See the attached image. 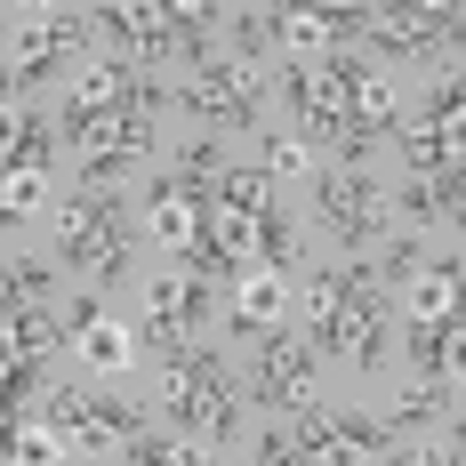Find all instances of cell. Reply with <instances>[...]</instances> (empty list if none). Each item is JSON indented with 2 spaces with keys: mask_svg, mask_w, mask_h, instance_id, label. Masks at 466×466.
I'll return each instance as SVG.
<instances>
[{
  "mask_svg": "<svg viewBox=\"0 0 466 466\" xmlns=\"http://www.w3.org/2000/svg\"><path fill=\"white\" fill-rule=\"evenodd\" d=\"M41 161H48V137L33 129V105H8V153H0V169H8V177H16V169L41 177Z\"/></svg>",
  "mask_w": 466,
  "mask_h": 466,
  "instance_id": "obj_21",
  "label": "cell"
},
{
  "mask_svg": "<svg viewBox=\"0 0 466 466\" xmlns=\"http://www.w3.org/2000/svg\"><path fill=\"white\" fill-rule=\"evenodd\" d=\"M161 419L201 434V442H233V378L218 370V354L177 346L161 370Z\"/></svg>",
  "mask_w": 466,
  "mask_h": 466,
  "instance_id": "obj_2",
  "label": "cell"
},
{
  "mask_svg": "<svg viewBox=\"0 0 466 466\" xmlns=\"http://www.w3.org/2000/svg\"><path fill=\"white\" fill-rule=\"evenodd\" d=\"M281 306H289L281 281L274 274H249L241 289H233V329H241V338H266V329H281Z\"/></svg>",
  "mask_w": 466,
  "mask_h": 466,
  "instance_id": "obj_18",
  "label": "cell"
},
{
  "mask_svg": "<svg viewBox=\"0 0 466 466\" xmlns=\"http://www.w3.org/2000/svg\"><path fill=\"white\" fill-rule=\"evenodd\" d=\"M73 338H81V362H96V370H121V362H129V338L105 322V306H96V298L73 306Z\"/></svg>",
  "mask_w": 466,
  "mask_h": 466,
  "instance_id": "obj_17",
  "label": "cell"
},
{
  "mask_svg": "<svg viewBox=\"0 0 466 466\" xmlns=\"http://www.w3.org/2000/svg\"><path fill=\"white\" fill-rule=\"evenodd\" d=\"M56 249H65L81 274L113 281L121 266H129V233H121V209H113V201H96V193L65 201V209H56Z\"/></svg>",
  "mask_w": 466,
  "mask_h": 466,
  "instance_id": "obj_4",
  "label": "cell"
},
{
  "mask_svg": "<svg viewBox=\"0 0 466 466\" xmlns=\"http://www.w3.org/2000/svg\"><path fill=\"white\" fill-rule=\"evenodd\" d=\"M56 451H65L56 434H16V442H8V459H56Z\"/></svg>",
  "mask_w": 466,
  "mask_h": 466,
  "instance_id": "obj_26",
  "label": "cell"
},
{
  "mask_svg": "<svg viewBox=\"0 0 466 466\" xmlns=\"http://www.w3.org/2000/svg\"><path fill=\"white\" fill-rule=\"evenodd\" d=\"M378 451H394V434L386 419H362V410H329L289 434V459H378Z\"/></svg>",
  "mask_w": 466,
  "mask_h": 466,
  "instance_id": "obj_11",
  "label": "cell"
},
{
  "mask_svg": "<svg viewBox=\"0 0 466 466\" xmlns=\"http://www.w3.org/2000/svg\"><path fill=\"white\" fill-rule=\"evenodd\" d=\"M8 306H48V266L16 258V266H8Z\"/></svg>",
  "mask_w": 466,
  "mask_h": 466,
  "instance_id": "obj_24",
  "label": "cell"
},
{
  "mask_svg": "<svg viewBox=\"0 0 466 466\" xmlns=\"http://www.w3.org/2000/svg\"><path fill=\"white\" fill-rule=\"evenodd\" d=\"M209 201H218L226 218H274V186H266V169H218Z\"/></svg>",
  "mask_w": 466,
  "mask_h": 466,
  "instance_id": "obj_20",
  "label": "cell"
},
{
  "mask_svg": "<svg viewBox=\"0 0 466 466\" xmlns=\"http://www.w3.org/2000/svg\"><path fill=\"white\" fill-rule=\"evenodd\" d=\"M314 386H322L314 354H306L298 338L266 329V338H258V362H249V394H258L266 410H306V402H314Z\"/></svg>",
  "mask_w": 466,
  "mask_h": 466,
  "instance_id": "obj_9",
  "label": "cell"
},
{
  "mask_svg": "<svg viewBox=\"0 0 466 466\" xmlns=\"http://www.w3.org/2000/svg\"><path fill=\"white\" fill-rule=\"evenodd\" d=\"M306 322H314V346L338 354L346 370H378L386 362V298H378L370 266H329V274H314Z\"/></svg>",
  "mask_w": 466,
  "mask_h": 466,
  "instance_id": "obj_1",
  "label": "cell"
},
{
  "mask_svg": "<svg viewBox=\"0 0 466 466\" xmlns=\"http://www.w3.org/2000/svg\"><path fill=\"white\" fill-rule=\"evenodd\" d=\"M33 201H41V177H25V169H16V177H8V218H25Z\"/></svg>",
  "mask_w": 466,
  "mask_h": 466,
  "instance_id": "obj_27",
  "label": "cell"
},
{
  "mask_svg": "<svg viewBox=\"0 0 466 466\" xmlns=\"http://www.w3.org/2000/svg\"><path fill=\"white\" fill-rule=\"evenodd\" d=\"M48 354H56V322H48V306H8V386L25 394L33 370H41Z\"/></svg>",
  "mask_w": 466,
  "mask_h": 466,
  "instance_id": "obj_14",
  "label": "cell"
},
{
  "mask_svg": "<svg viewBox=\"0 0 466 466\" xmlns=\"http://www.w3.org/2000/svg\"><path fill=\"white\" fill-rule=\"evenodd\" d=\"M41 410H48V426H65L73 451H129V442H137V410L105 402V394H89V386H56Z\"/></svg>",
  "mask_w": 466,
  "mask_h": 466,
  "instance_id": "obj_8",
  "label": "cell"
},
{
  "mask_svg": "<svg viewBox=\"0 0 466 466\" xmlns=\"http://www.w3.org/2000/svg\"><path fill=\"white\" fill-rule=\"evenodd\" d=\"M137 161H153V121L145 113H105L89 137H81V169H89L96 186L121 177V169H137Z\"/></svg>",
  "mask_w": 466,
  "mask_h": 466,
  "instance_id": "obj_12",
  "label": "cell"
},
{
  "mask_svg": "<svg viewBox=\"0 0 466 466\" xmlns=\"http://www.w3.org/2000/svg\"><path fill=\"white\" fill-rule=\"evenodd\" d=\"M96 33L129 41L137 56H169V48H186V33H177V8H96Z\"/></svg>",
  "mask_w": 466,
  "mask_h": 466,
  "instance_id": "obj_13",
  "label": "cell"
},
{
  "mask_svg": "<svg viewBox=\"0 0 466 466\" xmlns=\"http://www.w3.org/2000/svg\"><path fill=\"white\" fill-rule=\"evenodd\" d=\"M274 33H281V16H266V8H241V16H233V48H241V56H258Z\"/></svg>",
  "mask_w": 466,
  "mask_h": 466,
  "instance_id": "obj_25",
  "label": "cell"
},
{
  "mask_svg": "<svg viewBox=\"0 0 466 466\" xmlns=\"http://www.w3.org/2000/svg\"><path fill=\"white\" fill-rule=\"evenodd\" d=\"M434 33H442V16H370L362 25V41H378L386 56H434Z\"/></svg>",
  "mask_w": 466,
  "mask_h": 466,
  "instance_id": "obj_19",
  "label": "cell"
},
{
  "mask_svg": "<svg viewBox=\"0 0 466 466\" xmlns=\"http://www.w3.org/2000/svg\"><path fill=\"white\" fill-rule=\"evenodd\" d=\"M65 48H73V25H25L16 33V96L33 89V81H48L65 65Z\"/></svg>",
  "mask_w": 466,
  "mask_h": 466,
  "instance_id": "obj_16",
  "label": "cell"
},
{
  "mask_svg": "<svg viewBox=\"0 0 466 466\" xmlns=\"http://www.w3.org/2000/svg\"><path fill=\"white\" fill-rule=\"evenodd\" d=\"M410 370H419V386L459 370V314H419V329H410Z\"/></svg>",
  "mask_w": 466,
  "mask_h": 466,
  "instance_id": "obj_15",
  "label": "cell"
},
{
  "mask_svg": "<svg viewBox=\"0 0 466 466\" xmlns=\"http://www.w3.org/2000/svg\"><path fill=\"white\" fill-rule=\"evenodd\" d=\"M410 306H419V314H459V258H442V266L410 289Z\"/></svg>",
  "mask_w": 466,
  "mask_h": 466,
  "instance_id": "obj_23",
  "label": "cell"
},
{
  "mask_svg": "<svg viewBox=\"0 0 466 466\" xmlns=\"http://www.w3.org/2000/svg\"><path fill=\"white\" fill-rule=\"evenodd\" d=\"M362 65L354 56H298L289 73H281V96H289V113H298V129L306 137H354V96H362Z\"/></svg>",
  "mask_w": 466,
  "mask_h": 466,
  "instance_id": "obj_3",
  "label": "cell"
},
{
  "mask_svg": "<svg viewBox=\"0 0 466 466\" xmlns=\"http://www.w3.org/2000/svg\"><path fill=\"white\" fill-rule=\"evenodd\" d=\"M177 105L201 113V121H233V129H249V121H258V81H249L241 65H226V56H201L193 81L177 89Z\"/></svg>",
  "mask_w": 466,
  "mask_h": 466,
  "instance_id": "obj_10",
  "label": "cell"
},
{
  "mask_svg": "<svg viewBox=\"0 0 466 466\" xmlns=\"http://www.w3.org/2000/svg\"><path fill=\"white\" fill-rule=\"evenodd\" d=\"M402 169H419V177H459V169H466V105H459V81H442L434 105L402 129Z\"/></svg>",
  "mask_w": 466,
  "mask_h": 466,
  "instance_id": "obj_5",
  "label": "cell"
},
{
  "mask_svg": "<svg viewBox=\"0 0 466 466\" xmlns=\"http://www.w3.org/2000/svg\"><path fill=\"white\" fill-rule=\"evenodd\" d=\"M314 218H322L338 241H370L378 218H386V193H378V177L362 169V161H338V169H314Z\"/></svg>",
  "mask_w": 466,
  "mask_h": 466,
  "instance_id": "obj_6",
  "label": "cell"
},
{
  "mask_svg": "<svg viewBox=\"0 0 466 466\" xmlns=\"http://www.w3.org/2000/svg\"><path fill=\"white\" fill-rule=\"evenodd\" d=\"M218 314V289H209V274H161L153 289H145V338L161 346V354H177V346H193V329Z\"/></svg>",
  "mask_w": 466,
  "mask_h": 466,
  "instance_id": "obj_7",
  "label": "cell"
},
{
  "mask_svg": "<svg viewBox=\"0 0 466 466\" xmlns=\"http://www.w3.org/2000/svg\"><path fill=\"white\" fill-rule=\"evenodd\" d=\"M362 25H370L362 8H306V16H289L281 33H289V41H346V33H362Z\"/></svg>",
  "mask_w": 466,
  "mask_h": 466,
  "instance_id": "obj_22",
  "label": "cell"
}]
</instances>
